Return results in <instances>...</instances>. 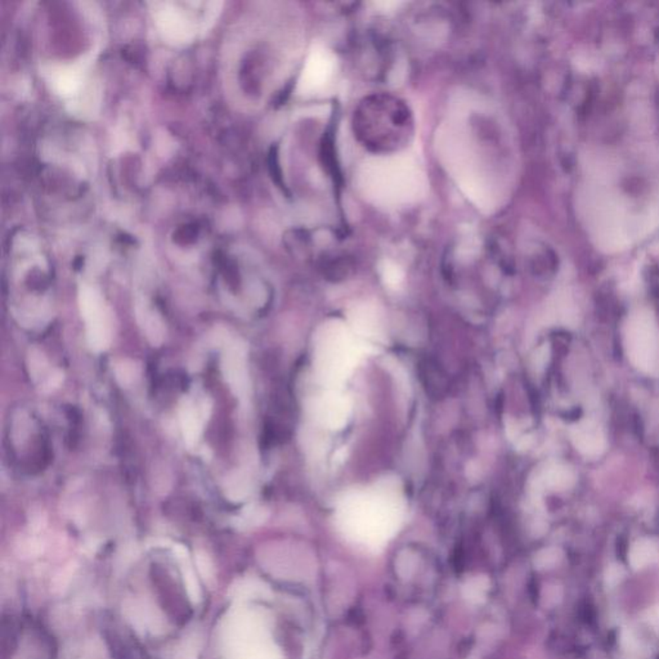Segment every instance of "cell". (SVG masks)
I'll use <instances>...</instances> for the list:
<instances>
[{
    "label": "cell",
    "mask_w": 659,
    "mask_h": 659,
    "mask_svg": "<svg viewBox=\"0 0 659 659\" xmlns=\"http://www.w3.org/2000/svg\"><path fill=\"white\" fill-rule=\"evenodd\" d=\"M358 189L369 203L402 208L417 203L427 192V177L408 155L369 158L357 173Z\"/></svg>",
    "instance_id": "cell-1"
},
{
    "label": "cell",
    "mask_w": 659,
    "mask_h": 659,
    "mask_svg": "<svg viewBox=\"0 0 659 659\" xmlns=\"http://www.w3.org/2000/svg\"><path fill=\"white\" fill-rule=\"evenodd\" d=\"M587 196V220L596 245L605 251H617L635 237V218H630L622 201L609 191L598 189Z\"/></svg>",
    "instance_id": "cell-2"
},
{
    "label": "cell",
    "mask_w": 659,
    "mask_h": 659,
    "mask_svg": "<svg viewBox=\"0 0 659 659\" xmlns=\"http://www.w3.org/2000/svg\"><path fill=\"white\" fill-rule=\"evenodd\" d=\"M336 70V59L331 51L322 45L311 49L305 61L297 89L302 95H313L326 87Z\"/></svg>",
    "instance_id": "cell-3"
},
{
    "label": "cell",
    "mask_w": 659,
    "mask_h": 659,
    "mask_svg": "<svg viewBox=\"0 0 659 659\" xmlns=\"http://www.w3.org/2000/svg\"><path fill=\"white\" fill-rule=\"evenodd\" d=\"M153 580L162 601V607L167 609L169 617L181 624L187 622L191 617L189 601L181 587L177 585L173 576L167 571L156 568L153 572Z\"/></svg>",
    "instance_id": "cell-4"
},
{
    "label": "cell",
    "mask_w": 659,
    "mask_h": 659,
    "mask_svg": "<svg viewBox=\"0 0 659 659\" xmlns=\"http://www.w3.org/2000/svg\"><path fill=\"white\" fill-rule=\"evenodd\" d=\"M489 578L487 576H474L466 581L463 586V595L471 604H482L489 590Z\"/></svg>",
    "instance_id": "cell-5"
},
{
    "label": "cell",
    "mask_w": 659,
    "mask_h": 659,
    "mask_svg": "<svg viewBox=\"0 0 659 659\" xmlns=\"http://www.w3.org/2000/svg\"><path fill=\"white\" fill-rule=\"evenodd\" d=\"M655 557V549L649 541H640L634 545L630 552V564L635 571L643 569L644 566L652 563Z\"/></svg>",
    "instance_id": "cell-6"
},
{
    "label": "cell",
    "mask_w": 659,
    "mask_h": 659,
    "mask_svg": "<svg viewBox=\"0 0 659 659\" xmlns=\"http://www.w3.org/2000/svg\"><path fill=\"white\" fill-rule=\"evenodd\" d=\"M560 559H562L560 551L555 550V549H549V550L542 551V552H540L537 555L535 564H536L538 569H549V568H552L554 565L558 564Z\"/></svg>",
    "instance_id": "cell-7"
},
{
    "label": "cell",
    "mask_w": 659,
    "mask_h": 659,
    "mask_svg": "<svg viewBox=\"0 0 659 659\" xmlns=\"http://www.w3.org/2000/svg\"><path fill=\"white\" fill-rule=\"evenodd\" d=\"M416 569V560L412 555L406 552L405 555H400V558L397 562V573L400 578H410L415 573Z\"/></svg>",
    "instance_id": "cell-8"
},
{
    "label": "cell",
    "mask_w": 659,
    "mask_h": 659,
    "mask_svg": "<svg viewBox=\"0 0 659 659\" xmlns=\"http://www.w3.org/2000/svg\"><path fill=\"white\" fill-rule=\"evenodd\" d=\"M623 576H624V572L621 565H612L607 571L605 582L608 586L615 587L622 581Z\"/></svg>",
    "instance_id": "cell-9"
},
{
    "label": "cell",
    "mask_w": 659,
    "mask_h": 659,
    "mask_svg": "<svg viewBox=\"0 0 659 659\" xmlns=\"http://www.w3.org/2000/svg\"><path fill=\"white\" fill-rule=\"evenodd\" d=\"M383 269H384L385 278L388 280V283H398L400 280L402 273L396 264H393L391 261H385Z\"/></svg>",
    "instance_id": "cell-10"
}]
</instances>
